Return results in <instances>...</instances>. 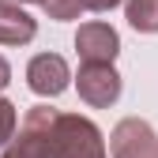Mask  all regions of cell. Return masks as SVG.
Returning <instances> with one entry per match:
<instances>
[{
	"mask_svg": "<svg viewBox=\"0 0 158 158\" xmlns=\"http://www.w3.org/2000/svg\"><path fill=\"white\" fill-rule=\"evenodd\" d=\"M4 158H56V109L34 106L23 117L19 135L4 143Z\"/></svg>",
	"mask_w": 158,
	"mask_h": 158,
	"instance_id": "1",
	"label": "cell"
},
{
	"mask_svg": "<svg viewBox=\"0 0 158 158\" xmlns=\"http://www.w3.org/2000/svg\"><path fill=\"white\" fill-rule=\"evenodd\" d=\"M11 83V68H8V60H4V56H0V90H4Z\"/></svg>",
	"mask_w": 158,
	"mask_h": 158,
	"instance_id": "12",
	"label": "cell"
},
{
	"mask_svg": "<svg viewBox=\"0 0 158 158\" xmlns=\"http://www.w3.org/2000/svg\"><path fill=\"white\" fill-rule=\"evenodd\" d=\"M38 34V23L15 4V0H0V45H27Z\"/></svg>",
	"mask_w": 158,
	"mask_h": 158,
	"instance_id": "7",
	"label": "cell"
},
{
	"mask_svg": "<svg viewBox=\"0 0 158 158\" xmlns=\"http://www.w3.org/2000/svg\"><path fill=\"white\" fill-rule=\"evenodd\" d=\"M151 158H158V143H154V151H151Z\"/></svg>",
	"mask_w": 158,
	"mask_h": 158,
	"instance_id": "14",
	"label": "cell"
},
{
	"mask_svg": "<svg viewBox=\"0 0 158 158\" xmlns=\"http://www.w3.org/2000/svg\"><path fill=\"white\" fill-rule=\"evenodd\" d=\"M19 4H42V0H19Z\"/></svg>",
	"mask_w": 158,
	"mask_h": 158,
	"instance_id": "13",
	"label": "cell"
},
{
	"mask_svg": "<svg viewBox=\"0 0 158 158\" xmlns=\"http://www.w3.org/2000/svg\"><path fill=\"white\" fill-rule=\"evenodd\" d=\"M27 83L34 94H42V98H56V94H64L68 83H72V72H68V60L64 56H56V53H38L30 68H27Z\"/></svg>",
	"mask_w": 158,
	"mask_h": 158,
	"instance_id": "6",
	"label": "cell"
},
{
	"mask_svg": "<svg viewBox=\"0 0 158 158\" xmlns=\"http://www.w3.org/2000/svg\"><path fill=\"white\" fill-rule=\"evenodd\" d=\"M124 15L139 34H158V0H128Z\"/></svg>",
	"mask_w": 158,
	"mask_h": 158,
	"instance_id": "8",
	"label": "cell"
},
{
	"mask_svg": "<svg viewBox=\"0 0 158 158\" xmlns=\"http://www.w3.org/2000/svg\"><path fill=\"white\" fill-rule=\"evenodd\" d=\"M117 4H124V0H83L87 11H109V8H117Z\"/></svg>",
	"mask_w": 158,
	"mask_h": 158,
	"instance_id": "11",
	"label": "cell"
},
{
	"mask_svg": "<svg viewBox=\"0 0 158 158\" xmlns=\"http://www.w3.org/2000/svg\"><path fill=\"white\" fill-rule=\"evenodd\" d=\"M75 53L83 56V64H113L121 53V38L109 23H83L75 34Z\"/></svg>",
	"mask_w": 158,
	"mask_h": 158,
	"instance_id": "5",
	"label": "cell"
},
{
	"mask_svg": "<svg viewBox=\"0 0 158 158\" xmlns=\"http://www.w3.org/2000/svg\"><path fill=\"white\" fill-rule=\"evenodd\" d=\"M75 87H79V98H83L87 106L106 109V106H113L117 98H121V75H117L113 64H83Z\"/></svg>",
	"mask_w": 158,
	"mask_h": 158,
	"instance_id": "3",
	"label": "cell"
},
{
	"mask_svg": "<svg viewBox=\"0 0 158 158\" xmlns=\"http://www.w3.org/2000/svg\"><path fill=\"white\" fill-rule=\"evenodd\" d=\"M56 158H109L98 124L79 113H56Z\"/></svg>",
	"mask_w": 158,
	"mask_h": 158,
	"instance_id": "2",
	"label": "cell"
},
{
	"mask_svg": "<svg viewBox=\"0 0 158 158\" xmlns=\"http://www.w3.org/2000/svg\"><path fill=\"white\" fill-rule=\"evenodd\" d=\"M154 143H158V135H154V128L147 121L124 117L109 135V158H151Z\"/></svg>",
	"mask_w": 158,
	"mask_h": 158,
	"instance_id": "4",
	"label": "cell"
},
{
	"mask_svg": "<svg viewBox=\"0 0 158 158\" xmlns=\"http://www.w3.org/2000/svg\"><path fill=\"white\" fill-rule=\"evenodd\" d=\"M42 8L49 11V19H79L83 8V0H42Z\"/></svg>",
	"mask_w": 158,
	"mask_h": 158,
	"instance_id": "9",
	"label": "cell"
},
{
	"mask_svg": "<svg viewBox=\"0 0 158 158\" xmlns=\"http://www.w3.org/2000/svg\"><path fill=\"white\" fill-rule=\"evenodd\" d=\"M11 132H15V106L8 98H0V147L11 139Z\"/></svg>",
	"mask_w": 158,
	"mask_h": 158,
	"instance_id": "10",
	"label": "cell"
}]
</instances>
